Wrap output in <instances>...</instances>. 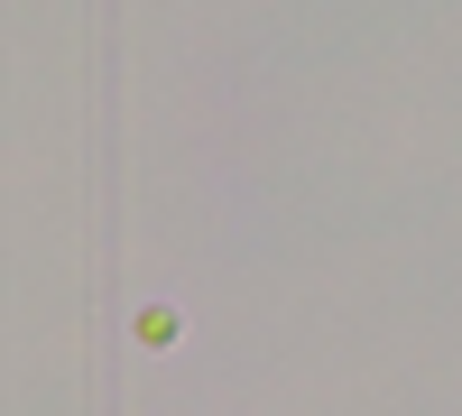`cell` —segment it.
I'll return each mask as SVG.
<instances>
[{
  "label": "cell",
  "instance_id": "cell-1",
  "mask_svg": "<svg viewBox=\"0 0 462 416\" xmlns=\"http://www.w3.org/2000/svg\"><path fill=\"white\" fill-rule=\"evenodd\" d=\"M139 343H158V352H167V343H176V315H167V306H148V315H139Z\"/></svg>",
  "mask_w": 462,
  "mask_h": 416
}]
</instances>
